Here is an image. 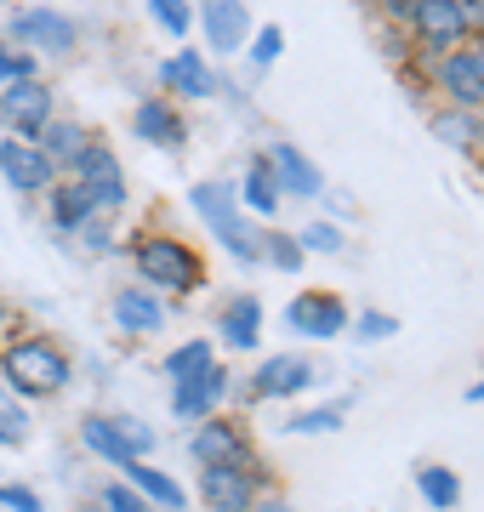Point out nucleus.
<instances>
[{"label":"nucleus","instance_id":"obj_1","mask_svg":"<svg viewBox=\"0 0 484 512\" xmlns=\"http://www.w3.org/2000/svg\"><path fill=\"white\" fill-rule=\"evenodd\" d=\"M69 382H75L69 348L52 342V336H40V330H23V336H12V342L0 348V387L18 393L23 404L57 399V393H69Z\"/></svg>","mask_w":484,"mask_h":512},{"label":"nucleus","instance_id":"obj_2","mask_svg":"<svg viewBox=\"0 0 484 512\" xmlns=\"http://www.w3.org/2000/svg\"><path fill=\"white\" fill-rule=\"evenodd\" d=\"M131 268H137V285H149L154 296H194L205 285V256L171 228L131 239Z\"/></svg>","mask_w":484,"mask_h":512},{"label":"nucleus","instance_id":"obj_3","mask_svg":"<svg viewBox=\"0 0 484 512\" xmlns=\"http://www.w3.org/2000/svg\"><path fill=\"white\" fill-rule=\"evenodd\" d=\"M63 177H75L80 188H86V200H92V211L97 217H120L126 211V200H131V188H126V171H120V154H114L103 137H92V148L80 154Z\"/></svg>","mask_w":484,"mask_h":512},{"label":"nucleus","instance_id":"obj_4","mask_svg":"<svg viewBox=\"0 0 484 512\" xmlns=\"http://www.w3.org/2000/svg\"><path fill=\"white\" fill-rule=\"evenodd\" d=\"M6 40H18L23 52L35 57H75L80 46V23L57 6H18L6 18Z\"/></svg>","mask_w":484,"mask_h":512},{"label":"nucleus","instance_id":"obj_5","mask_svg":"<svg viewBox=\"0 0 484 512\" xmlns=\"http://www.w3.org/2000/svg\"><path fill=\"white\" fill-rule=\"evenodd\" d=\"M57 120V92L46 80H12V86H0V126L6 137H23V143H40V131Z\"/></svg>","mask_w":484,"mask_h":512},{"label":"nucleus","instance_id":"obj_6","mask_svg":"<svg viewBox=\"0 0 484 512\" xmlns=\"http://www.w3.org/2000/svg\"><path fill=\"white\" fill-rule=\"evenodd\" d=\"M188 456L200 461V467H251V461H262L257 450H251V433H245L240 416H205L194 421V433H188Z\"/></svg>","mask_w":484,"mask_h":512},{"label":"nucleus","instance_id":"obj_7","mask_svg":"<svg viewBox=\"0 0 484 512\" xmlns=\"http://www.w3.org/2000/svg\"><path fill=\"white\" fill-rule=\"evenodd\" d=\"M257 495H268V467H200V501L205 512H251Z\"/></svg>","mask_w":484,"mask_h":512},{"label":"nucleus","instance_id":"obj_8","mask_svg":"<svg viewBox=\"0 0 484 512\" xmlns=\"http://www.w3.org/2000/svg\"><path fill=\"white\" fill-rule=\"evenodd\" d=\"M428 86H439L445 109H467V114L484 109V69H479V57H473V46L428 57Z\"/></svg>","mask_w":484,"mask_h":512},{"label":"nucleus","instance_id":"obj_9","mask_svg":"<svg viewBox=\"0 0 484 512\" xmlns=\"http://www.w3.org/2000/svg\"><path fill=\"white\" fill-rule=\"evenodd\" d=\"M405 35H410V46H422L428 57H445V52H456V46H473L456 0H422V6L410 12Z\"/></svg>","mask_w":484,"mask_h":512},{"label":"nucleus","instance_id":"obj_10","mask_svg":"<svg viewBox=\"0 0 484 512\" xmlns=\"http://www.w3.org/2000/svg\"><path fill=\"white\" fill-rule=\"evenodd\" d=\"M348 319H354V308H348L336 291H297L291 308H285V325L297 330V336H314V342L348 336Z\"/></svg>","mask_w":484,"mask_h":512},{"label":"nucleus","instance_id":"obj_11","mask_svg":"<svg viewBox=\"0 0 484 512\" xmlns=\"http://www.w3.org/2000/svg\"><path fill=\"white\" fill-rule=\"evenodd\" d=\"M314 382H319V365L308 353H268V359H257L251 399H302Z\"/></svg>","mask_w":484,"mask_h":512},{"label":"nucleus","instance_id":"obj_12","mask_svg":"<svg viewBox=\"0 0 484 512\" xmlns=\"http://www.w3.org/2000/svg\"><path fill=\"white\" fill-rule=\"evenodd\" d=\"M228 393H234V370H228L223 359H217V365L205 370V376H194V382H177V387H171V416L194 427V421L217 416Z\"/></svg>","mask_w":484,"mask_h":512},{"label":"nucleus","instance_id":"obj_13","mask_svg":"<svg viewBox=\"0 0 484 512\" xmlns=\"http://www.w3.org/2000/svg\"><path fill=\"white\" fill-rule=\"evenodd\" d=\"M0 177L18 188V194H46V188L63 177L46 154H40V143H23V137H0Z\"/></svg>","mask_w":484,"mask_h":512},{"label":"nucleus","instance_id":"obj_14","mask_svg":"<svg viewBox=\"0 0 484 512\" xmlns=\"http://www.w3.org/2000/svg\"><path fill=\"white\" fill-rule=\"evenodd\" d=\"M131 131L149 148H166V154H183L188 148V120L171 97H143V103L131 109Z\"/></svg>","mask_w":484,"mask_h":512},{"label":"nucleus","instance_id":"obj_15","mask_svg":"<svg viewBox=\"0 0 484 512\" xmlns=\"http://www.w3.org/2000/svg\"><path fill=\"white\" fill-rule=\"evenodd\" d=\"M109 313H114V325L126 330V336H160L166 319H171L166 296H154L149 285H120L114 302H109Z\"/></svg>","mask_w":484,"mask_h":512},{"label":"nucleus","instance_id":"obj_16","mask_svg":"<svg viewBox=\"0 0 484 512\" xmlns=\"http://www.w3.org/2000/svg\"><path fill=\"white\" fill-rule=\"evenodd\" d=\"M262 160L274 165V183H280V194H297V200H319L325 194V171H319L308 154H302L297 143H268V154Z\"/></svg>","mask_w":484,"mask_h":512},{"label":"nucleus","instance_id":"obj_17","mask_svg":"<svg viewBox=\"0 0 484 512\" xmlns=\"http://www.w3.org/2000/svg\"><path fill=\"white\" fill-rule=\"evenodd\" d=\"M200 29L211 40V52H245V40H251V12H245V0H200Z\"/></svg>","mask_w":484,"mask_h":512},{"label":"nucleus","instance_id":"obj_18","mask_svg":"<svg viewBox=\"0 0 484 512\" xmlns=\"http://www.w3.org/2000/svg\"><path fill=\"white\" fill-rule=\"evenodd\" d=\"M160 86H166L171 103H177V97H188V103H194V97L217 92V74H211V63H205L194 46H177V52L160 63Z\"/></svg>","mask_w":484,"mask_h":512},{"label":"nucleus","instance_id":"obj_19","mask_svg":"<svg viewBox=\"0 0 484 512\" xmlns=\"http://www.w3.org/2000/svg\"><path fill=\"white\" fill-rule=\"evenodd\" d=\"M217 330H223V348L257 353L262 348V296H251V291L228 296L223 313H217Z\"/></svg>","mask_w":484,"mask_h":512},{"label":"nucleus","instance_id":"obj_20","mask_svg":"<svg viewBox=\"0 0 484 512\" xmlns=\"http://www.w3.org/2000/svg\"><path fill=\"white\" fill-rule=\"evenodd\" d=\"M280 200H285V194H280V183H274V165L257 154V160L245 165V177H240V211L268 228V222L280 217Z\"/></svg>","mask_w":484,"mask_h":512},{"label":"nucleus","instance_id":"obj_21","mask_svg":"<svg viewBox=\"0 0 484 512\" xmlns=\"http://www.w3.org/2000/svg\"><path fill=\"white\" fill-rule=\"evenodd\" d=\"M120 478L160 512H183L188 507V490L166 473V467H154V461H131V467H120Z\"/></svg>","mask_w":484,"mask_h":512},{"label":"nucleus","instance_id":"obj_22","mask_svg":"<svg viewBox=\"0 0 484 512\" xmlns=\"http://www.w3.org/2000/svg\"><path fill=\"white\" fill-rule=\"evenodd\" d=\"M46 211H52V228H57V234H80V228L97 217L92 200H86V188H80L75 177H57V183L46 188Z\"/></svg>","mask_w":484,"mask_h":512},{"label":"nucleus","instance_id":"obj_23","mask_svg":"<svg viewBox=\"0 0 484 512\" xmlns=\"http://www.w3.org/2000/svg\"><path fill=\"white\" fill-rule=\"evenodd\" d=\"M86 148H92V131L80 126V120H69V114H57L52 126L40 131V154H46L57 171H69V165L86 154Z\"/></svg>","mask_w":484,"mask_h":512},{"label":"nucleus","instance_id":"obj_24","mask_svg":"<svg viewBox=\"0 0 484 512\" xmlns=\"http://www.w3.org/2000/svg\"><path fill=\"white\" fill-rule=\"evenodd\" d=\"M188 205H194V217L205 222V228H217V222H228L234 211H240V183H223V177H205V183L188 188Z\"/></svg>","mask_w":484,"mask_h":512},{"label":"nucleus","instance_id":"obj_25","mask_svg":"<svg viewBox=\"0 0 484 512\" xmlns=\"http://www.w3.org/2000/svg\"><path fill=\"white\" fill-rule=\"evenodd\" d=\"M80 439H86V450H92L97 461H109L114 473L137 461V456L126 450V444H120V433L109 427V410H86V416H80Z\"/></svg>","mask_w":484,"mask_h":512},{"label":"nucleus","instance_id":"obj_26","mask_svg":"<svg viewBox=\"0 0 484 512\" xmlns=\"http://www.w3.org/2000/svg\"><path fill=\"white\" fill-rule=\"evenodd\" d=\"M416 495H422L433 512H450L462 501V473L445 467V461H428V467H416Z\"/></svg>","mask_w":484,"mask_h":512},{"label":"nucleus","instance_id":"obj_27","mask_svg":"<svg viewBox=\"0 0 484 512\" xmlns=\"http://www.w3.org/2000/svg\"><path fill=\"white\" fill-rule=\"evenodd\" d=\"M211 234H217V245H223L234 262H262V222H251L245 211H234L228 222H217Z\"/></svg>","mask_w":484,"mask_h":512},{"label":"nucleus","instance_id":"obj_28","mask_svg":"<svg viewBox=\"0 0 484 512\" xmlns=\"http://www.w3.org/2000/svg\"><path fill=\"white\" fill-rule=\"evenodd\" d=\"M211 365H217V348H211L205 336H188V342H177V348L166 353V376H171V387H177V382H194V376H205Z\"/></svg>","mask_w":484,"mask_h":512},{"label":"nucleus","instance_id":"obj_29","mask_svg":"<svg viewBox=\"0 0 484 512\" xmlns=\"http://www.w3.org/2000/svg\"><path fill=\"white\" fill-rule=\"evenodd\" d=\"M29 439H35V410L0 387V450H23Z\"/></svg>","mask_w":484,"mask_h":512},{"label":"nucleus","instance_id":"obj_30","mask_svg":"<svg viewBox=\"0 0 484 512\" xmlns=\"http://www.w3.org/2000/svg\"><path fill=\"white\" fill-rule=\"evenodd\" d=\"M433 137L450 148H462V154H473V148L484 143L479 137V114H467V109H433Z\"/></svg>","mask_w":484,"mask_h":512},{"label":"nucleus","instance_id":"obj_31","mask_svg":"<svg viewBox=\"0 0 484 512\" xmlns=\"http://www.w3.org/2000/svg\"><path fill=\"white\" fill-rule=\"evenodd\" d=\"M342 421H348V399L319 404V410H291V416H285V433H291V439H319V433H336Z\"/></svg>","mask_w":484,"mask_h":512},{"label":"nucleus","instance_id":"obj_32","mask_svg":"<svg viewBox=\"0 0 484 512\" xmlns=\"http://www.w3.org/2000/svg\"><path fill=\"white\" fill-rule=\"evenodd\" d=\"M262 262H268L274 274H302V268H308L297 234H285V228H262Z\"/></svg>","mask_w":484,"mask_h":512},{"label":"nucleus","instance_id":"obj_33","mask_svg":"<svg viewBox=\"0 0 484 512\" xmlns=\"http://www.w3.org/2000/svg\"><path fill=\"white\" fill-rule=\"evenodd\" d=\"M348 336H354L359 348H376V342H393L399 336V319L382 308H359L354 319H348Z\"/></svg>","mask_w":484,"mask_h":512},{"label":"nucleus","instance_id":"obj_34","mask_svg":"<svg viewBox=\"0 0 484 512\" xmlns=\"http://www.w3.org/2000/svg\"><path fill=\"white\" fill-rule=\"evenodd\" d=\"M109 427L120 433V444H126L137 461H149V450H154V427L143 416H131V410H109Z\"/></svg>","mask_w":484,"mask_h":512},{"label":"nucleus","instance_id":"obj_35","mask_svg":"<svg viewBox=\"0 0 484 512\" xmlns=\"http://www.w3.org/2000/svg\"><path fill=\"white\" fill-rule=\"evenodd\" d=\"M297 245H302V256H336L342 245H348V234L336 228V222H302L297 228Z\"/></svg>","mask_w":484,"mask_h":512},{"label":"nucleus","instance_id":"obj_36","mask_svg":"<svg viewBox=\"0 0 484 512\" xmlns=\"http://www.w3.org/2000/svg\"><path fill=\"white\" fill-rule=\"evenodd\" d=\"M35 74H40V57L23 52L18 40L0 35V86H12V80H35Z\"/></svg>","mask_w":484,"mask_h":512},{"label":"nucleus","instance_id":"obj_37","mask_svg":"<svg viewBox=\"0 0 484 512\" xmlns=\"http://www.w3.org/2000/svg\"><path fill=\"white\" fill-rule=\"evenodd\" d=\"M149 18L160 23L171 40H188V29H194V6H188V0H149Z\"/></svg>","mask_w":484,"mask_h":512},{"label":"nucleus","instance_id":"obj_38","mask_svg":"<svg viewBox=\"0 0 484 512\" xmlns=\"http://www.w3.org/2000/svg\"><path fill=\"white\" fill-rule=\"evenodd\" d=\"M245 52H251V63H257V69H274V63H280V52H285V29H280V23H262V29H251Z\"/></svg>","mask_w":484,"mask_h":512},{"label":"nucleus","instance_id":"obj_39","mask_svg":"<svg viewBox=\"0 0 484 512\" xmlns=\"http://www.w3.org/2000/svg\"><path fill=\"white\" fill-rule=\"evenodd\" d=\"M0 507L6 512H46V495L18 484V478H0Z\"/></svg>","mask_w":484,"mask_h":512},{"label":"nucleus","instance_id":"obj_40","mask_svg":"<svg viewBox=\"0 0 484 512\" xmlns=\"http://www.w3.org/2000/svg\"><path fill=\"white\" fill-rule=\"evenodd\" d=\"M97 495H103V512H154L149 501H143V495H137V490L126 484V478H114V484H103Z\"/></svg>","mask_w":484,"mask_h":512},{"label":"nucleus","instance_id":"obj_41","mask_svg":"<svg viewBox=\"0 0 484 512\" xmlns=\"http://www.w3.org/2000/svg\"><path fill=\"white\" fill-rule=\"evenodd\" d=\"M422 0H376V12H382V23L388 29H410V12H416Z\"/></svg>","mask_w":484,"mask_h":512},{"label":"nucleus","instance_id":"obj_42","mask_svg":"<svg viewBox=\"0 0 484 512\" xmlns=\"http://www.w3.org/2000/svg\"><path fill=\"white\" fill-rule=\"evenodd\" d=\"M456 6H462L467 40H484V0H456Z\"/></svg>","mask_w":484,"mask_h":512},{"label":"nucleus","instance_id":"obj_43","mask_svg":"<svg viewBox=\"0 0 484 512\" xmlns=\"http://www.w3.org/2000/svg\"><path fill=\"white\" fill-rule=\"evenodd\" d=\"M251 512H297V507H291L280 490H268V495H257V507H251Z\"/></svg>","mask_w":484,"mask_h":512},{"label":"nucleus","instance_id":"obj_44","mask_svg":"<svg viewBox=\"0 0 484 512\" xmlns=\"http://www.w3.org/2000/svg\"><path fill=\"white\" fill-rule=\"evenodd\" d=\"M462 399H467V404H484V376H479V382H473V387H467Z\"/></svg>","mask_w":484,"mask_h":512},{"label":"nucleus","instance_id":"obj_45","mask_svg":"<svg viewBox=\"0 0 484 512\" xmlns=\"http://www.w3.org/2000/svg\"><path fill=\"white\" fill-rule=\"evenodd\" d=\"M473 57H479V69H484V40H473Z\"/></svg>","mask_w":484,"mask_h":512},{"label":"nucleus","instance_id":"obj_46","mask_svg":"<svg viewBox=\"0 0 484 512\" xmlns=\"http://www.w3.org/2000/svg\"><path fill=\"white\" fill-rule=\"evenodd\" d=\"M6 319H12V308H6V302H0V330H6Z\"/></svg>","mask_w":484,"mask_h":512},{"label":"nucleus","instance_id":"obj_47","mask_svg":"<svg viewBox=\"0 0 484 512\" xmlns=\"http://www.w3.org/2000/svg\"><path fill=\"white\" fill-rule=\"evenodd\" d=\"M473 154H479V171H484V143H479V148H473Z\"/></svg>","mask_w":484,"mask_h":512},{"label":"nucleus","instance_id":"obj_48","mask_svg":"<svg viewBox=\"0 0 484 512\" xmlns=\"http://www.w3.org/2000/svg\"><path fill=\"white\" fill-rule=\"evenodd\" d=\"M479 137H484V109H479Z\"/></svg>","mask_w":484,"mask_h":512},{"label":"nucleus","instance_id":"obj_49","mask_svg":"<svg viewBox=\"0 0 484 512\" xmlns=\"http://www.w3.org/2000/svg\"><path fill=\"white\" fill-rule=\"evenodd\" d=\"M0 6H6V0H0Z\"/></svg>","mask_w":484,"mask_h":512}]
</instances>
